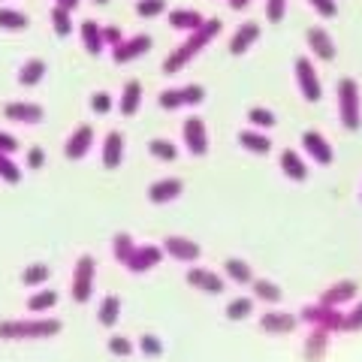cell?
Returning a JSON list of instances; mask_svg holds the SVG:
<instances>
[{
  "mask_svg": "<svg viewBox=\"0 0 362 362\" xmlns=\"http://www.w3.org/2000/svg\"><path fill=\"white\" fill-rule=\"evenodd\" d=\"M218 33H221V21H218V18H206V25L197 28L194 33H187V40L181 42L178 49L163 61V73H166V76H173V73L181 70V66H187V64L194 61L197 54L206 49V45H209L214 37H218Z\"/></svg>",
  "mask_w": 362,
  "mask_h": 362,
  "instance_id": "6da1fadb",
  "label": "cell"
},
{
  "mask_svg": "<svg viewBox=\"0 0 362 362\" xmlns=\"http://www.w3.org/2000/svg\"><path fill=\"white\" fill-rule=\"evenodd\" d=\"M338 115H341V127L356 133L362 127V109H359V85L354 78H341L338 82Z\"/></svg>",
  "mask_w": 362,
  "mask_h": 362,
  "instance_id": "3957f363",
  "label": "cell"
},
{
  "mask_svg": "<svg viewBox=\"0 0 362 362\" xmlns=\"http://www.w3.org/2000/svg\"><path fill=\"white\" fill-rule=\"evenodd\" d=\"M251 311H254V299H245V296L226 305V317H230V320H245V317H251Z\"/></svg>",
  "mask_w": 362,
  "mask_h": 362,
  "instance_id": "74e56055",
  "label": "cell"
},
{
  "mask_svg": "<svg viewBox=\"0 0 362 362\" xmlns=\"http://www.w3.org/2000/svg\"><path fill=\"white\" fill-rule=\"evenodd\" d=\"M16 151H18V139H16L13 133H4V130H0V154H9V157H13Z\"/></svg>",
  "mask_w": 362,
  "mask_h": 362,
  "instance_id": "681fc988",
  "label": "cell"
},
{
  "mask_svg": "<svg viewBox=\"0 0 362 362\" xmlns=\"http://www.w3.org/2000/svg\"><path fill=\"white\" fill-rule=\"evenodd\" d=\"M139 350L145 356H160L163 354V341L157 335H151V332H145L142 338H139Z\"/></svg>",
  "mask_w": 362,
  "mask_h": 362,
  "instance_id": "b9f144b4",
  "label": "cell"
},
{
  "mask_svg": "<svg viewBox=\"0 0 362 362\" xmlns=\"http://www.w3.org/2000/svg\"><path fill=\"white\" fill-rule=\"evenodd\" d=\"M133 247H136V242H133V235H127V233H118L115 239H112V254H115L118 263H127V257L133 254Z\"/></svg>",
  "mask_w": 362,
  "mask_h": 362,
  "instance_id": "d590c367",
  "label": "cell"
},
{
  "mask_svg": "<svg viewBox=\"0 0 362 362\" xmlns=\"http://www.w3.org/2000/svg\"><path fill=\"white\" fill-rule=\"evenodd\" d=\"M54 6H61V9H66V13H73V9L78 6V0H54Z\"/></svg>",
  "mask_w": 362,
  "mask_h": 362,
  "instance_id": "816d5d0a",
  "label": "cell"
},
{
  "mask_svg": "<svg viewBox=\"0 0 362 362\" xmlns=\"http://www.w3.org/2000/svg\"><path fill=\"white\" fill-rule=\"evenodd\" d=\"M54 302H58V293L54 290H37L33 296L28 299V311L37 317V314H45V311H52L54 308Z\"/></svg>",
  "mask_w": 362,
  "mask_h": 362,
  "instance_id": "f546056e",
  "label": "cell"
},
{
  "mask_svg": "<svg viewBox=\"0 0 362 362\" xmlns=\"http://www.w3.org/2000/svg\"><path fill=\"white\" fill-rule=\"evenodd\" d=\"M362 329V302H356L350 314H344V332H359Z\"/></svg>",
  "mask_w": 362,
  "mask_h": 362,
  "instance_id": "ee69618b",
  "label": "cell"
},
{
  "mask_svg": "<svg viewBox=\"0 0 362 362\" xmlns=\"http://www.w3.org/2000/svg\"><path fill=\"white\" fill-rule=\"evenodd\" d=\"M0 178L9 181V185H18L21 181V169L16 166V160L9 154H0Z\"/></svg>",
  "mask_w": 362,
  "mask_h": 362,
  "instance_id": "ab89813d",
  "label": "cell"
},
{
  "mask_svg": "<svg viewBox=\"0 0 362 362\" xmlns=\"http://www.w3.org/2000/svg\"><path fill=\"white\" fill-rule=\"evenodd\" d=\"M257 40H259V25L257 21H245V25L230 37V54H245Z\"/></svg>",
  "mask_w": 362,
  "mask_h": 362,
  "instance_id": "ffe728a7",
  "label": "cell"
},
{
  "mask_svg": "<svg viewBox=\"0 0 362 362\" xmlns=\"http://www.w3.org/2000/svg\"><path fill=\"white\" fill-rule=\"evenodd\" d=\"M49 266L45 263H30L25 272H21V281H25L28 287H40V284H45V281H49Z\"/></svg>",
  "mask_w": 362,
  "mask_h": 362,
  "instance_id": "836d02e7",
  "label": "cell"
},
{
  "mask_svg": "<svg viewBox=\"0 0 362 362\" xmlns=\"http://www.w3.org/2000/svg\"><path fill=\"white\" fill-rule=\"evenodd\" d=\"M302 148H305V154H308L314 163H320V166L332 163V145L326 142V136H320L317 130L302 133Z\"/></svg>",
  "mask_w": 362,
  "mask_h": 362,
  "instance_id": "4fadbf2b",
  "label": "cell"
},
{
  "mask_svg": "<svg viewBox=\"0 0 362 362\" xmlns=\"http://www.w3.org/2000/svg\"><path fill=\"white\" fill-rule=\"evenodd\" d=\"M94 272H97V263L94 257H78L76 259V269H73V299L78 305H85L94 293Z\"/></svg>",
  "mask_w": 362,
  "mask_h": 362,
  "instance_id": "5b68a950",
  "label": "cell"
},
{
  "mask_svg": "<svg viewBox=\"0 0 362 362\" xmlns=\"http://www.w3.org/2000/svg\"><path fill=\"white\" fill-rule=\"evenodd\" d=\"M187 284L190 287H197L202 293H211V296H218V293H223V278L221 275H214L211 269H199L194 266L187 272Z\"/></svg>",
  "mask_w": 362,
  "mask_h": 362,
  "instance_id": "e0dca14e",
  "label": "cell"
},
{
  "mask_svg": "<svg viewBox=\"0 0 362 362\" xmlns=\"http://www.w3.org/2000/svg\"><path fill=\"white\" fill-rule=\"evenodd\" d=\"M90 109H94L97 115H106V112L112 109V94L109 90H97V94L90 97Z\"/></svg>",
  "mask_w": 362,
  "mask_h": 362,
  "instance_id": "f6af8a7d",
  "label": "cell"
},
{
  "mask_svg": "<svg viewBox=\"0 0 362 362\" xmlns=\"http://www.w3.org/2000/svg\"><path fill=\"white\" fill-rule=\"evenodd\" d=\"M52 28H54V33H58V37H70V33H73V18H70V13H66V9H61V6H54V9H52Z\"/></svg>",
  "mask_w": 362,
  "mask_h": 362,
  "instance_id": "8d00e7d4",
  "label": "cell"
},
{
  "mask_svg": "<svg viewBox=\"0 0 362 362\" xmlns=\"http://www.w3.org/2000/svg\"><path fill=\"white\" fill-rule=\"evenodd\" d=\"M356 284L354 281H341V284H335L329 290L320 293V299H317V305H326V308H341L344 302H354L356 299Z\"/></svg>",
  "mask_w": 362,
  "mask_h": 362,
  "instance_id": "ac0fdd59",
  "label": "cell"
},
{
  "mask_svg": "<svg viewBox=\"0 0 362 362\" xmlns=\"http://www.w3.org/2000/svg\"><path fill=\"white\" fill-rule=\"evenodd\" d=\"M42 163H45V151H42V148H37V145H33V148L28 151V166H30V169H40Z\"/></svg>",
  "mask_w": 362,
  "mask_h": 362,
  "instance_id": "f907efd6",
  "label": "cell"
},
{
  "mask_svg": "<svg viewBox=\"0 0 362 362\" xmlns=\"http://www.w3.org/2000/svg\"><path fill=\"white\" fill-rule=\"evenodd\" d=\"M61 332V320L52 317H33V320H0L4 341H30V338H52Z\"/></svg>",
  "mask_w": 362,
  "mask_h": 362,
  "instance_id": "7a4b0ae2",
  "label": "cell"
},
{
  "mask_svg": "<svg viewBox=\"0 0 362 362\" xmlns=\"http://www.w3.org/2000/svg\"><path fill=\"white\" fill-rule=\"evenodd\" d=\"M160 13H166V0H139L136 4V16L139 18H154Z\"/></svg>",
  "mask_w": 362,
  "mask_h": 362,
  "instance_id": "60d3db41",
  "label": "cell"
},
{
  "mask_svg": "<svg viewBox=\"0 0 362 362\" xmlns=\"http://www.w3.org/2000/svg\"><path fill=\"white\" fill-rule=\"evenodd\" d=\"M302 323H308L311 329H323V332H338L344 329V314L338 308H326V305H308V308H302L299 314Z\"/></svg>",
  "mask_w": 362,
  "mask_h": 362,
  "instance_id": "277c9868",
  "label": "cell"
},
{
  "mask_svg": "<svg viewBox=\"0 0 362 362\" xmlns=\"http://www.w3.org/2000/svg\"><path fill=\"white\" fill-rule=\"evenodd\" d=\"M169 25L181 33H194L197 28L206 25V18H202V13H197V9H173V13H169Z\"/></svg>",
  "mask_w": 362,
  "mask_h": 362,
  "instance_id": "7402d4cb",
  "label": "cell"
},
{
  "mask_svg": "<svg viewBox=\"0 0 362 362\" xmlns=\"http://www.w3.org/2000/svg\"><path fill=\"white\" fill-rule=\"evenodd\" d=\"M4 118L16 121V124H40L45 118V112L37 103H21L18 100V103H6L4 106Z\"/></svg>",
  "mask_w": 362,
  "mask_h": 362,
  "instance_id": "9a60e30c",
  "label": "cell"
},
{
  "mask_svg": "<svg viewBox=\"0 0 362 362\" xmlns=\"http://www.w3.org/2000/svg\"><path fill=\"white\" fill-rule=\"evenodd\" d=\"M103 42L109 45V49H115V45H121V42H124V33H121V28H115V25H106V28H103Z\"/></svg>",
  "mask_w": 362,
  "mask_h": 362,
  "instance_id": "c3c4849f",
  "label": "cell"
},
{
  "mask_svg": "<svg viewBox=\"0 0 362 362\" xmlns=\"http://www.w3.org/2000/svg\"><path fill=\"white\" fill-rule=\"evenodd\" d=\"M296 323H299V317L287 314V311H269L259 317V326H263V332H269V335H287L296 329Z\"/></svg>",
  "mask_w": 362,
  "mask_h": 362,
  "instance_id": "5bb4252c",
  "label": "cell"
},
{
  "mask_svg": "<svg viewBox=\"0 0 362 362\" xmlns=\"http://www.w3.org/2000/svg\"><path fill=\"white\" fill-rule=\"evenodd\" d=\"M326 350H329V332H323V329H311L308 338H305V350H302V356L308 359V362H320L326 356Z\"/></svg>",
  "mask_w": 362,
  "mask_h": 362,
  "instance_id": "44dd1931",
  "label": "cell"
},
{
  "mask_svg": "<svg viewBox=\"0 0 362 362\" xmlns=\"http://www.w3.org/2000/svg\"><path fill=\"white\" fill-rule=\"evenodd\" d=\"M254 296L259 302H281V287L272 284V281H266V278H257L254 281Z\"/></svg>",
  "mask_w": 362,
  "mask_h": 362,
  "instance_id": "e575fe53",
  "label": "cell"
},
{
  "mask_svg": "<svg viewBox=\"0 0 362 362\" xmlns=\"http://www.w3.org/2000/svg\"><path fill=\"white\" fill-rule=\"evenodd\" d=\"M305 40H308V49H311L320 61H335L338 49H335L332 37H329V33H326L323 28H308V33H305Z\"/></svg>",
  "mask_w": 362,
  "mask_h": 362,
  "instance_id": "2e32d148",
  "label": "cell"
},
{
  "mask_svg": "<svg viewBox=\"0 0 362 362\" xmlns=\"http://www.w3.org/2000/svg\"><path fill=\"white\" fill-rule=\"evenodd\" d=\"M181 190H185L181 178H160V181H154V185L148 187V199L154 202V206H166V202H173V199L181 197Z\"/></svg>",
  "mask_w": 362,
  "mask_h": 362,
  "instance_id": "d6986e66",
  "label": "cell"
},
{
  "mask_svg": "<svg viewBox=\"0 0 362 362\" xmlns=\"http://www.w3.org/2000/svg\"><path fill=\"white\" fill-rule=\"evenodd\" d=\"M42 76H45V61H42V58H30V61L21 64V70H18V85L33 88V85L42 82Z\"/></svg>",
  "mask_w": 362,
  "mask_h": 362,
  "instance_id": "4316f807",
  "label": "cell"
},
{
  "mask_svg": "<svg viewBox=\"0 0 362 362\" xmlns=\"http://www.w3.org/2000/svg\"><path fill=\"white\" fill-rule=\"evenodd\" d=\"M94 4H100V6H103V4H109V0H94Z\"/></svg>",
  "mask_w": 362,
  "mask_h": 362,
  "instance_id": "db71d44e",
  "label": "cell"
},
{
  "mask_svg": "<svg viewBox=\"0 0 362 362\" xmlns=\"http://www.w3.org/2000/svg\"><path fill=\"white\" fill-rule=\"evenodd\" d=\"M148 151H151V157H157V160H163V163H173L175 157H178L175 142H169V139H151L148 142Z\"/></svg>",
  "mask_w": 362,
  "mask_h": 362,
  "instance_id": "d6a6232c",
  "label": "cell"
},
{
  "mask_svg": "<svg viewBox=\"0 0 362 362\" xmlns=\"http://www.w3.org/2000/svg\"><path fill=\"white\" fill-rule=\"evenodd\" d=\"M121 160H124V136L118 130H112L103 139V166L115 169V166H121Z\"/></svg>",
  "mask_w": 362,
  "mask_h": 362,
  "instance_id": "603a6c76",
  "label": "cell"
},
{
  "mask_svg": "<svg viewBox=\"0 0 362 362\" xmlns=\"http://www.w3.org/2000/svg\"><path fill=\"white\" fill-rule=\"evenodd\" d=\"M118 317H121V299L118 296H106L103 302H100V311H97L100 326H115Z\"/></svg>",
  "mask_w": 362,
  "mask_h": 362,
  "instance_id": "4dcf8cb0",
  "label": "cell"
},
{
  "mask_svg": "<svg viewBox=\"0 0 362 362\" xmlns=\"http://www.w3.org/2000/svg\"><path fill=\"white\" fill-rule=\"evenodd\" d=\"M223 272H226V278H233L235 284H254V272H251V266L245 263V259H226L223 263Z\"/></svg>",
  "mask_w": 362,
  "mask_h": 362,
  "instance_id": "f1b7e54d",
  "label": "cell"
},
{
  "mask_svg": "<svg viewBox=\"0 0 362 362\" xmlns=\"http://www.w3.org/2000/svg\"><path fill=\"white\" fill-rule=\"evenodd\" d=\"M25 28H28V16L21 9L0 6V30H25Z\"/></svg>",
  "mask_w": 362,
  "mask_h": 362,
  "instance_id": "1f68e13d",
  "label": "cell"
},
{
  "mask_svg": "<svg viewBox=\"0 0 362 362\" xmlns=\"http://www.w3.org/2000/svg\"><path fill=\"white\" fill-rule=\"evenodd\" d=\"M139 106H142V85L133 78V82L124 85V94H121L118 109H121L124 118H130V115H136V112H139Z\"/></svg>",
  "mask_w": 362,
  "mask_h": 362,
  "instance_id": "d4e9b609",
  "label": "cell"
},
{
  "mask_svg": "<svg viewBox=\"0 0 362 362\" xmlns=\"http://www.w3.org/2000/svg\"><path fill=\"white\" fill-rule=\"evenodd\" d=\"M247 4H251V0H230V6H233V9H245Z\"/></svg>",
  "mask_w": 362,
  "mask_h": 362,
  "instance_id": "f5cc1de1",
  "label": "cell"
},
{
  "mask_svg": "<svg viewBox=\"0 0 362 362\" xmlns=\"http://www.w3.org/2000/svg\"><path fill=\"white\" fill-rule=\"evenodd\" d=\"M163 254L178 259V263H197L202 251H199V245L194 239H185V235H169V239L163 242Z\"/></svg>",
  "mask_w": 362,
  "mask_h": 362,
  "instance_id": "8fae6325",
  "label": "cell"
},
{
  "mask_svg": "<svg viewBox=\"0 0 362 362\" xmlns=\"http://www.w3.org/2000/svg\"><path fill=\"white\" fill-rule=\"evenodd\" d=\"M109 354H115V356H130V354H133V341H130V338H124V335H112V338H109Z\"/></svg>",
  "mask_w": 362,
  "mask_h": 362,
  "instance_id": "7bdbcfd3",
  "label": "cell"
},
{
  "mask_svg": "<svg viewBox=\"0 0 362 362\" xmlns=\"http://www.w3.org/2000/svg\"><path fill=\"white\" fill-rule=\"evenodd\" d=\"M247 121H251V127H263V130L275 127V115H272L269 109H263V106L247 109Z\"/></svg>",
  "mask_w": 362,
  "mask_h": 362,
  "instance_id": "f35d334b",
  "label": "cell"
},
{
  "mask_svg": "<svg viewBox=\"0 0 362 362\" xmlns=\"http://www.w3.org/2000/svg\"><path fill=\"white\" fill-rule=\"evenodd\" d=\"M293 70H296V85H299V94L308 100V103H317V100L323 97V85L320 78H317V70L311 61L305 58H296V64H293Z\"/></svg>",
  "mask_w": 362,
  "mask_h": 362,
  "instance_id": "8992f818",
  "label": "cell"
},
{
  "mask_svg": "<svg viewBox=\"0 0 362 362\" xmlns=\"http://www.w3.org/2000/svg\"><path fill=\"white\" fill-rule=\"evenodd\" d=\"M90 145H94V130H90V124H78L64 145L66 160H82V157L90 151Z\"/></svg>",
  "mask_w": 362,
  "mask_h": 362,
  "instance_id": "7c38bea8",
  "label": "cell"
},
{
  "mask_svg": "<svg viewBox=\"0 0 362 362\" xmlns=\"http://www.w3.org/2000/svg\"><path fill=\"white\" fill-rule=\"evenodd\" d=\"M281 169H284V175L290 181H305V178H308V166H305V160L293 148L281 151Z\"/></svg>",
  "mask_w": 362,
  "mask_h": 362,
  "instance_id": "cb8c5ba5",
  "label": "cell"
},
{
  "mask_svg": "<svg viewBox=\"0 0 362 362\" xmlns=\"http://www.w3.org/2000/svg\"><path fill=\"white\" fill-rule=\"evenodd\" d=\"M239 145H242L245 151H251V154H269L272 151L269 136L266 133H257V130H242L239 133Z\"/></svg>",
  "mask_w": 362,
  "mask_h": 362,
  "instance_id": "83f0119b",
  "label": "cell"
},
{
  "mask_svg": "<svg viewBox=\"0 0 362 362\" xmlns=\"http://www.w3.org/2000/svg\"><path fill=\"white\" fill-rule=\"evenodd\" d=\"M284 9H287V0H266V18L272 25H278L284 18Z\"/></svg>",
  "mask_w": 362,
  "mask_h": 362,
  "instance_id": "bcb514c9",
  "label": "cell"
},
{
  "mask_svg": "<svg viewBox=\"0 0 362 362\" xmlns=\"http://www.w3.org/2000/svg\"><path fill=\"white\" fill-rule=\"evenodd\" d=\"M181 139H185V148L194 154V157H202L209 151V130H206V121L190 115L181 127Z\"/></svg>",
  "mask_w": 362,
  "mask_h": 362,
  "instance_id": "ba28073f",
  "label": "cell"
},
{
  "mask_svg": "<svg viewBox=\"0 0 362 362\" xmlns=\"http://www.w3.org/2000/svg\"><path fill=\"white\" fill-rule=\"evenodd\" d=\"M78 33H82V45H85V52L88 54H100V52H103V28H100L97 25V21H82V30H78Z\"/></svg>",
  "mask_w": 362,
  "mask_h": 362,
  "instance_id": "484cf974",
  "label": "cell"
},
{
  "mask_svg": "<svg viewBox=\"0 0 362 362\" xmlns=\"http://www.w3.org/2000/svg\"><path fill=\"white\" fill-rule=\"evenodd\" d=\"M163 257H166L163 247H157V245H136L124 266H127L133 275H145V272H151Z\"/></svg>",
  "mask_w": 362,
  "mask_h": 362,
  "instance_id": "9c48e42d",
  "label": "cell"
},
{
  "mask_svg": "<svg viewBox=\"0 0 362 362\" xmlns=\"http://www.w3.org/2000/svg\"><path fill=\"white\" fill-rule=\"evenodd\" d=\"M206 100V90L199 85H185V88H169L160 94V109H181V106H199Z\"/></svg>",
  "mask_w": 362,
  "mask_h": 362,
  "instance_id": "52a82bcc",
  "label": "cell"
},
{
  "mask_svg": "<svg viewBox=\"0 0 362 362\" xmlns=\"http://www.w3.org/2000/svg\"><path fill=\"white\" fill-rule=\"evenodd\" d=\"M308 4L317 9V16H323V18H335L338 16V4H335V0H308Z\"/></svg>",
  "mask_w": 362,
  "mask_h": 362,
  "instance_id": "7dc6e473",
  "label": "cell"
},
{
  "mask_svg": "<svg viewBox=\"0 0 362 362\" xmlns=\"http://www.w3.org/2000/svg\"><path fill=\"white\" fill-rule=\"evenodd\" d=\"M148 49H151V37H148V33H136V37L124 40L121 45L112 49V61H115V64H127V61L142 58Z\"/></svg>",
  "mask_w": 362,
  "mask_h": 362,
  "instance_id": "30bf717a",
  "label": "cell"
}]
</instances>
